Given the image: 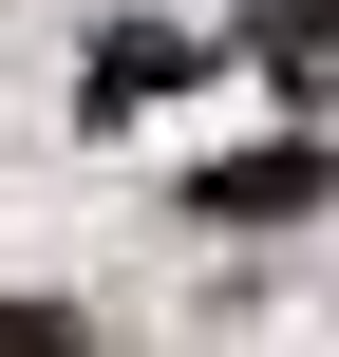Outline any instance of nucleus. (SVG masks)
<instances>
[{
  "instance_id": "nucleus-1",
  "label": "nucleus",
  "mask_w": 339,
  "mask_h": 357,
  "mask_svg": "<svg viewBox=\"0 0 339 357\" xmlns=\"http://www.w3.org/2000/svg\"><path fill=\"white\" fill-rule=\"evenodd\" d=\"M189 207H208V226H302V207H321V151H226Z\"/></svg>"
},
{
  "instance_id": "nucleus-4",
  "label": "nucleus",
  "mask_w": 339,
  "mask_h": 357,
  "mask_svg": "<svg viewBox=\"0 0 339 357\" xmlns=\"http://www.w3.org/2000/svg\"><path fill=\"white\" fill-rule=\"evenodd\" d=\"M0 357H94V339H75V301H0Z\"/></svg>"
},
{
  "instance_id": "nucleus-2",
  "label": "nucleus",
  "mask_w": 339,
  "mask_h": 357,
  "mask_svg": "<svg viewBox=\"0 0 339 357\" xmlns=\"http://www.w3.org/2000/svg\"><path fill=\"white\" fill-rule=\"evenodd\" d=\"M264 56H283V94L321 113V94H339V0H283V19H264Z\"/></svg>"
},
{
  "instance_id": "nucleus-3",
  "label": "nucleus",
  "mask_w": 339,
  "mask_h": 357,
  "mask_svg": "<svg viewBox=\"0 0 339 357\" xmlns=\"http://www.w3.org/2000/svg\"><path fill=\"white\" fill-rule=\"evenodd\" d=\"M170 75H189V38H113V56H94V113H132V94H170Z\"/></svg>"
}]
</instances>
